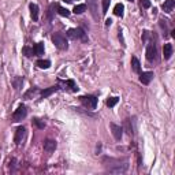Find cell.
<instances>
[{
  "mask_svg": "<svg viewBox=\"0 0 175 175\" xmlns=\"http://www.w3.org/2000/svg\"><path fill=\"white\" fill-rule=\"evenodd\" d=\"M67 36L72 38V40H82V41H88L86 33L81 29V27H77V29H70L67 31Z\"/></svg>",
  "mask_w": 175,
  "mask_h": 175,
  "instance_id": "cell-1",
  "label": "cell"
},
{
  "mask_svg": "<svg viewBox=\"0 0 175 175\" xmlns=\"http://www.w3.org/2000/svg\"><path fill=\"white\" fill-rule=\"evenodd\" d=\"M52 42H53L59 49H67V46H68L67 45L66 37L63 36L62 33H55V34L52 36Z\"/></svg>",
  "mask_w": 175,
  "mask_h": 175,
  "instance_id": "cell-2",
  "label": "cell"
},
{
  "mask_svg": "<svg viewBox=\"0 0 175 175\" xmlns=\"http://www.w3.org/2000/svg\"><path fill=\"white\" fill-rule=\"evenodd\" d=\"M26 115H27V109H26V107L23 104H21V105L15 109V112L12 113V120H14V122H19V120H22L23 118H26Z\"/></svg>",
  "mask_w": 175,
  "mask_h": 175,
  "instance_id": "cell-3",
  "label": "cell"
},
{
  "mask_svg": "<svg viewBox=\"0 0 175 175\" xmlns=\"http://www.w3.org/2000/svg\"><path fill=\"white\" fill-rule=\"evenodd\" d=\"M81 101H82V104L85 107L92 108V109H94L96 105H97V97H94V96H82Z\"/></svg>",
  "mask_w": 175,
  "mask_h": 175,
  "instance_id": "cell-4",
  "label": "cell"
},
{
  "mask_svg": "<svg viewBox=\"0 0 175 175\" xmlns=\"http://www.w3.org/2000/svg\"><path fill=\"white\" fill-rule=\"evenodd\" d=\"M88 8L90 10L92 15L94 19H98V14H97V0H88Z\"/></svg>",
  "mask_w": 175,
  "mask_h": 175,
  "instance_id": "cell-5",
  "label": "cell"
},
{
  "mask_svg": "<svg viewBox=\"0 0 175 175\" xmlns=\"http://www.w3.org/2000/svg\"><path fill=\"white\" fill-rule=\"evenodd\" d=\"M25 134H26V130L25 127H18L15 131V144L16 145H21L22 141H23V138H25Z\"/></svg>",
  "mask_w": 175,
  "mask_h": 175,
  "instance_id": "cell-6",
  "label": "cell"
},
{
  "mask_svg": "<svg viewBox=\"0 0 175 175\" xmlns=\"http://www.w3.org/2000/svg\"><path fill=\"white\" fill-rule=\"evenodd\" d=\"M156 46H154V44H150V45H148V48H146V59L149 60V62H153L154 59H156Z\"/></svg>",
  "mask_w": 175,
  "mask_h": 175,
  "instance_id": "cell-7",
  "label": "cell"
},
{
  "mask_svg": "<svg viewBox=\"0 0 175 175\" xmlns=\"http://www.w3.org/2000/svg\"><path fill=\"white\" fill-rule=\"evenodd\" d=\"M152 79H153V72L152 71L142 72V74L139 75V81H141V83H144V85H149Z\"/></svg>",
  "mask_w": 175,
  "mask_h": 175,
  "instance_id": "cell-8",
  "label": "cell"
},
{
  "mask_svg": "<svg viewBox=\"0 0 175 175\" xmlns=\"http://www.w3.org/2000/svg\"><path fill=\"white\" fill-rule=\"evenodd\" d=\"M111 130H112V134H113V137H115V139L122 138L123 129H122L120 126H118V124H115V123H111Z\"/></svg>",
  "mask_w": 175,
  "mask_h": 175,
  "instance_id": "cell-9",
  "label": "cell"
},
{
  "mask_svg": "<svg viewBox=\"0 0 175 175\" xmlns=\"http://www.w3.org/2000/svg\"><path fill=\"white\" fill-rule=\"evenodd\" d=\"M55 149H56V141H53V139H46L45 142H44V150H45V152L52 153Z\"/></svg>",
  "mask_w": 175,
  "mask_h": 175,
  "instance_id": "cell-10",
  "label": "cell"
},
{
  "mask_svg": "<svg viewBox=\"0 0 175 175\" xmlns=\"http://www.w3.org/2000/svg\"><path fill=\"white\" fill-rule=\"evenodd\" d=\"M175 7V0H165L163 5H161V8L164 10V12H171V11L174 10Z\"/></svg>",
  "mask_w": 175,
  "mask_h": 175,
  "instance_id": "cell-11",
  "label": "cell"
},
{
  "mask_svg": "<svg viewBox=\"0 0 175 175\" xmlns=\"http://www.w3.org/2000/svg\"><path fill=\"white\" fill-rule=\"evenodd\" d=\"M163 55H164V59L165 60H168L172 55V45L171 44H164L163 46Z\"/></svg>",
  "mask_w": 175,
  "mask_h": 175,
  "instance_id": "cell-12",
  "label": "cell"
},
{
  "mask_svg": "<svg viewBox=\"0 0 175 175\" xmlns=\"http://www.w3.org/2000/svg\"><path fill=\"white\" fill-rule=\"evenodd\" d=\"M29 8H30V15H31V18H33V21H37V19H38V5L31 3V4L29 5Z\"/></svg>",
  "mask_w": 175,
  "mask_h": 175,
  "instance_id": "cell-13",
  "label": "cell"
},
{
  "mask_svg": "<svg viewBox=\"0 0 175 175\" xmlns=\"http://www.w3.org/2000/svg\"><path fill=\"white\" fill-rule=\"evenodd\" d=\"M131 67H133V71L134 72H139L141 71V63L135 56L131 57Z\"/></svg>",
  "mask_w": 175,
  "mask_h": 175,
  "instance_id": "cell-14",
  "label": "cell"
},
{
  "mask_svg": "<svg viewBox=\"0 0 175 175\" xmlns=\"http://www.w3.org/2000/svg\"><path fill=\"white\" fill-rule=\"evenodd\" d=\"M33 51H34V55H37V56L44 55V44L42 42H37L34 45V48H33Z\"/></svg>",
  "mask_w": 175,
  "mask_h": 175,
  "instance_id": "cell-15",
  "label": "cell"
},
{
  "mask_svg": "<svg viewBox=\"0 0 175 175\" xmlns=\"http://www.w3.org/2000/svg\"><path fill=\"white\" fill-rule=\"evenodd\" d=\"M123 10H124L123 4L118 3V4L115 5V8H113V14H115L116 16H123Z\"/></svg>",
  "mask_w": 175,
  "mask_h": 175,
  "instance_id": "cell-16",
  "label": "cell"
},
{
  "mask_svg": "<svg viewBox=\"0 0 175 175\" xmlns=\"http://www.w3.org/2000/svg\"><path fill=\"white\" fill-rule=\"evenodd\" d=\"M53 92H56V88H55V86L48 88V89H44V90L41 92V96H42L44 98H45V97H49V96H51Z\"/></svg>",
  "mask_w": 175,
  "mask_h": 175,
  "instance_id": "cell-17",
  "label": "cell"
},
{
  "mask_svg": "<svg viewBox=\"0 0 175 175\" xmlns=\"http://www.w3.org/2000/svg\"><path fill=\"white\" fill-rule=\"evenodd\" d=\"M72 11H74L75 14H82V12H85V11H86V4H78V5H75Z\"/></svg>",
  "mask_w": 175,
  "mask_h": 175,
  "instance_id": "cell-18",
  "label": "cell"
},
{
  "mask_svg": "<svg viewBox=\"0 0 175 175\" xmlns=\"http://www.w3.org/2000/svg\"><path fill=\"white\" fill-rule=\"evenodd\" d=\"M123 126H124V130H126V133H127V134H131V133H133L131 124H130V119H124Z\"/></svg>",
  "mask_w": 175,
  "mask_h": 175,
  "instance_id": "cell-19",
  "label": "cell"
},
{
  "mask_svg": "<svg viewBox=\"0 0 175 175\" xmlns=\"http://www.w3.org/2000/svg\"><path fill=\"white\" fill-rule=\"evenodd\" d=\"M119 98L118 97H109L108 100H107V105H108L109 108H112V107H115L116 104H118Z\"/></svg>",
  "mask_w": 175,
  "mask_h": 175,
  "instance_id": "cell-20",
  "label": "cell"
},
{
  "mask_svg": "<svg viewBox=\"0 0 175 175\" xmlns=\"http://www.w3.org/2000/svg\"><path fill=\"white\" fill-rule=\"evenodd\" d=\"M37 66L40 67V68H49L51 62H49V60H38V62H37Z\"/></svg>",
  "mask_w": 175,
  "mask_h": 175,
  "instance_id": "cell-21",
  "label": "cell"
},
{
  "mask_svg": "<svg viewBox=\"0 0 175 175\" xmlns=\"http://www.w3.org/2000/svg\"><path fill=\"white\" fill-rule=\"evenodd\" d=\"M57 12H59V15L62 16H68L70 15V11L64 8V7H60V5H57Z\"/></svg>",
  "mask_w": 175,
  "mask_h": 175,
  "instance_id": "cell-22",
  "label": "cell"
},
{
  "mask_svg": "<svg viewBox=\"0 0 175 175\" xmlns=\"http://www.w3.org/2000/svg\"><path fill=\"white\" fill-rule=\"evenodd\" d=\"M109 3H111V0H101V4H103V11H101V12H103V14H107Z\"/></svg>",
  "mask_w": 175,
  "mask_h": 175,
  "instance_id": "cell-23",
  "label": "cell"
},
{
  "mask_svg": "<svg viewBox=\"0 0 175 175\" xmlns=\"http://www.w3.org/2000/svg\"><path fill=\"white\" fill-rule=\"evenodd\" d=\"M23 53H25L27 57H31L33 53H34V51H33L31 48H29V46H23Z\"/></svg>",
  "mask_w": 175,
  "mask_h": 175,
  "instance_id": "cell-24",
  "label": "cell"
},
{
  "mask_svg": "<svg viewBox=\"0 0 175 175\" xmlns=\"http://www.w3.org/2000/svg\"><path fill=\"white\" fill-rule=\"evenodd\" d=\"M139 4L142 8H149L150 7V0H139Z\"/></svg>",
  "mask_w": 175,
  "mask_h": 175,
  "instance_id": "cell-25",
  "label": "cell"
},
{
  "mask_svg": "<svg viewBox=\"0 0 175 175\" xmlns=\"http://www.w3.org/2000/svg\"><path fill=\"white\" fill-rule=\"evenodd\" d=\"M22 82H23L22 78H15V79H14V86H15V89H19V86L22 85Z\"/></svg>",
  "mask_w": 175,
  "mask_h": 175,
  "instance_id": "cell-26",
  "label": "cell"
},
{
  "mask_svg": "<svg viewBox=\"0 0 175 175\" xmlns=\"http://www.w3.org/2000/svg\"><path fill=\"white\" fill-rule=\"evenodd\" d=\"M33 122H34V124H36L37 127H40V129H44V123H42V122H40V119H34Z\"/></svg>",
  "mask_w": 175,
  "mask_h": 175,
  "instance_id": "cell-27",
  "label": "cell"
},
{
  "mask_svg": "<svg viewBox=\"0 0 175 175\" xmlns=\"http://www.w3.org/2000/svg\"><path fill=\"white\" fill-rule=\"evenodd\" d=\"M149 37V31H144V36H142V40L144 41H146V38Z\"/></svg>",
  "mask_w": 175,
  "mask_h": 175,
  "instance_id": "cell-28",
  "label": "cell"
},
{
  "mask_svg": "<svg viewBox=\"0 0 175 175\" xmlns=\"http://www.w3.org/2000/svg\"><path fill=\"white\" fill-rule=\"evenodd\" d=\"M111 23H112V21H111V19H107V21H105V25H107V26H109Z\"/></svg>",
  "mask_w": 175,
  "mask_h": 175,
  "instance_id": "cell-29",
  "label": "cell"
},
{
  "mask_svg": "<svg viewBox=\"0 0 175 175\" xmlns=\"http://www.w3.org/2000/svg\"><path fill=\"white\" fill-rule=\"evenodd\" d=\"M63 1H66V3H71L72 0H63Z\"/></svg>",
  "mask_w": 175,
  "mask_h": 175,
  "instance_id": "cell-30",
  "label": "cell"
},
{
  "mask_svg": "<svg viewBox=\"0 0 175 175\" xmlns=\"http://www.w3.org/2000/svg\"><path fill=\"white\" fill-rule=\"evenodd\" d=\"M127 1H133V0H127Z\"/></svg>",
  "mask_w": 175,
  "mask_h": 175,
  "instance_id": "cell-31",
  "label": "cell"
}]
</instances>
